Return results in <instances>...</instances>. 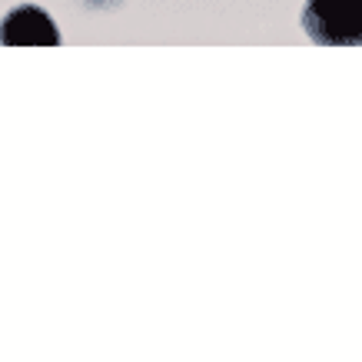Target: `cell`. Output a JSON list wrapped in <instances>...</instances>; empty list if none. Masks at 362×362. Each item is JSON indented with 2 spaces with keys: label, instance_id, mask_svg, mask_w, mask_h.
<instances>
[{
  "label": "cell",
  "instance_id": "6da1fadb",
  "mask_svg": "<svg viewBox=\"0 0 362 362\" xmlns=\"http://www.w3.org/2000/svg\"><path fill=\"white\" fill-rule=\"evenodd\" d=\"M303 30L319 47H362V0H306Z\"/></svg>",
  "mask_w": 362,
  "mask_h": 362
},
{
  "label": "cell",
  "instance_id": "7a4b0ae2",
  "mask_svg": "<svg viewBox=\"0 0 362 362\" xmlns=\"http://www.w3.org/2000/svg\"><path fill=\"white\" fill-rule=\"evenodd\" d=\"M0 44L4 47H57L60 44V30H57L54 17L33 4L13 7L4 13L0 21Z\"/></svg>",
  "mask_w": 362,
  "mask_h": 362
},
{
  "label": "cell",
  "instance_id": "3957f363",
  "mask_svg": "<svg viewBox=\"0 0 362 362\" xmlns=\"http://www.w3.org/2000/svg\"><path fill=\"white\" fill-rule=\"evenodd\" d=\"M87 7H93V11H110V7H117V4H123V0H83Z\"/></svg>",
  "mask_w": 362,
  "mask_h": 362
}]
</instances>
